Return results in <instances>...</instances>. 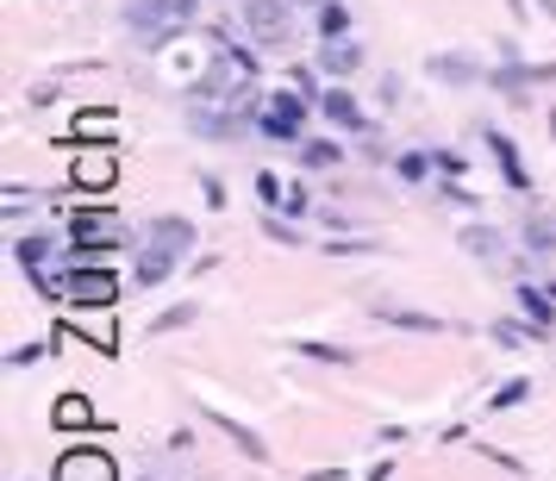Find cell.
Returning a JSON list of instances; mask_svg holds the SVG:
<instances>
[{
	"instance_id": "cell-7",
	"label": "cell",
	"mask_w": 556,
	"mask_h": 481,
	"mask_svg": "<svg viewBox=\"0 0 556 481\" xmlns=\"http://www.w3.org/2000/svg\"><path fill=\"white\" fill-rule=\"evenodd\" d=\"M356 63H363V51H356V45H344V38H338V45H326V69H331V76H351Z\"/></svg>"
},
{
	"instance_id": "cell-3",
	"label": "cell",
	"mask_w": 556,
	"mask_h": 481,
	"mask_svg": "<svg viewBox=\"0 0 556 481\" xmlns=\"http://www.w3.org/2000/svg\"><path fill=\"white\" fill-rule=\"evenodd\" d=\"M188 244H194V226H188V219H156V226H151V244H144V251L163 256V263H176Z\"/></svg>"
},
{
	"instance_id": "cell-11",
	"label": "cell",
	"mask_w": 556,
	"mask_h": 481,
	"mask_svg": "<svg viewBox=\"0 0 556 481\" xmlns=\"http://www.w3.org/2000/svg\"><path fill=\"white\" fill-rule=\"evenodd\" d=\"M76 238H81V244H94V238H101V244H113V238H119V226H113V219H81Z\"/></svg>"
},
{
	"instance_id": "cell-5",
	"label": "cell",
	"mask_w": 556,
	"mask_h": 481,
	"mask_svg": "<svg viewBox=\"0 0 556 481\" xmlns=\"http://www.w3.org/2000/svg\"><path fill=\"white\" fill-rule=\"evenodd\" d=\"M301 94H276V106H269V113H263V131H269V138H301Z\"/></svg>"
},
{
	"instance_id": "cell-6",
	"label": "cell",
	"mask_w": 556,
	"mask_h": 481,
	"mask_svg": "<svg viewBox=\"0 0 556 481\" xmlns=\"http://www.w3.org/2000/svg\"><path fill=\"white\" fill-rule=\"evenodd\" d=\"M344 26H351V13H344L338 0H326V7H319V38H326V45H338V38H344Z\"/></svg>"
},
{
	"instance_id": "cell-2",
	"label": "cell",
	"mask_w": 556,
	"mask_h": 481,
	"mask_svg": "<svg viewBox=\"0 0 556 481\" xmlns=\"http://www.w3.org/2000/svg\"><path fill=\"white\" fill-rule=\"evenodd\" d=\"M244 26H251L263 45H281V38H288V0H244Z\"/></svg>"
},
{
	"instance_id": "cell-14",
	"label": "cell",
	"mask_w": 556,
	"mask_h": 481,
	"mask_svg": "<svg viewBox=\"0 0 556 481\" xmlns=\"http://www.w3.org/2000/svg\"><path fill=\"white\" fill-rule=\"evenodd\" d=\"M431 69H438V76H476V63H469V56H438Z\"/></svg>"
},
{
	"instance_id": "cell-13",
	"label": "cell",
	"mask_w": 556,
	"mask_h": 481,
	"mask_svg": "<svg viewBox=\"0 0 556 481\" xmlns=\"http://www.w3.org/2000/svg\"><path fill=\"white\" fill-rule=\"evenodd\" d=\"M188 319H201V306H169V313H163V319H156L151 331H181Z\"/></svg>"
},
{
	"instance_id": "cell-8",
	"label": "cell",
	"mask_w": 556,
	"mask_h": 481,
	"mask_svg": "<svg viewBox=\"0 0 556 481\" xmlns=\"http://www.w3.org/2000/svg\"><path fill=\"white\" fill-rule=\"evenodd\" d=\"M70 294H76V301H113V276H76V288H70Z\"/></svg>"
},
{
	"instance_id": "cell-15",
	"label": "cell",
	"mask_w": 556,
	"mask_h": 481,
	"mask_svg": "<svg viewBox=\"0 0 556 481\" xmlns=\"http://www.w3.org/2000/svg\"><path fill=\"white\" fill-rule=\"evenodd\" d=\"M301 7H326V0H301Z\"/></svg>"
},
{
	"instance_id": "cell-10",
	"label": "cell",
	"mask_w": 556,
	"mask_h": 481,
	"mask_svg": "<svg viewBox=\"0 0 556 481\" xmlns=\"http://www.w3.org/2000/svg\"><path fill=\"white\" fill-rule=\"evenodd\" d=\"M381 319H388V326H413V331H444L431 313H401V306H381Z\"/></svg>"
},
{
	"instance_id": "cell-4",
	"label": "cell",
	"mask_w": 556,
	"mask_h": 481,
	"mask_svg": "<svg viewBox=\"0 0 556 481\" xmlns=\"http://www.w3.org/2000/svg\"><path fill=\"white\" fill-rule=\"evenodd\" d=\"M56 481H113V463L101 451H70L56 463Z\"/></svg>"
},
{
	"instance_id": "cell-12",
	"label": "cell",
	"mask_w": 556,
	"mask_h": 481,
	"mask_svg": "<svg viewBox=\"0 0 556 481\" xmlns=\"http://www.w3.org/2000/svg\"><path fill=\"white\" fill-rule=\"evenodd\" d=\"M526 244H531V251H551V256H556V226H551V219H531V226H526Z\"/></svg>"
},
{
	"instance_id": "cell-9",
	"label": "cell",
	"mask_w": 556,
	"mask_h": 481,
	"mask_svg": "<svg viewBox=\"0 0 556 481\" xmlns=\"http://www.w3.org/2000/svg\"><path fill=\"white\" fill-rule=\"evenodd\" d=\"M326 113H331V119H338V126H363V113H356V101H351V94H344V88H338V94H326Z\"/></svg>"
},
{
	"instance_id": "cell-1",
	"label": "cell",
	"mask_w": 556,
	"mask_h": 481,
	"mask_svg": "<svg viewBox=\"0 0 556 481\" xmlns=\"http://www.w3.org/2000/svg\"><path fill=\"white\" fill-rule=\"evenodd\" d=\"M131 20H138V38L156 45V38H169V31H181L194 20V0H138Z\"/></svg>"
}]
</instances>
